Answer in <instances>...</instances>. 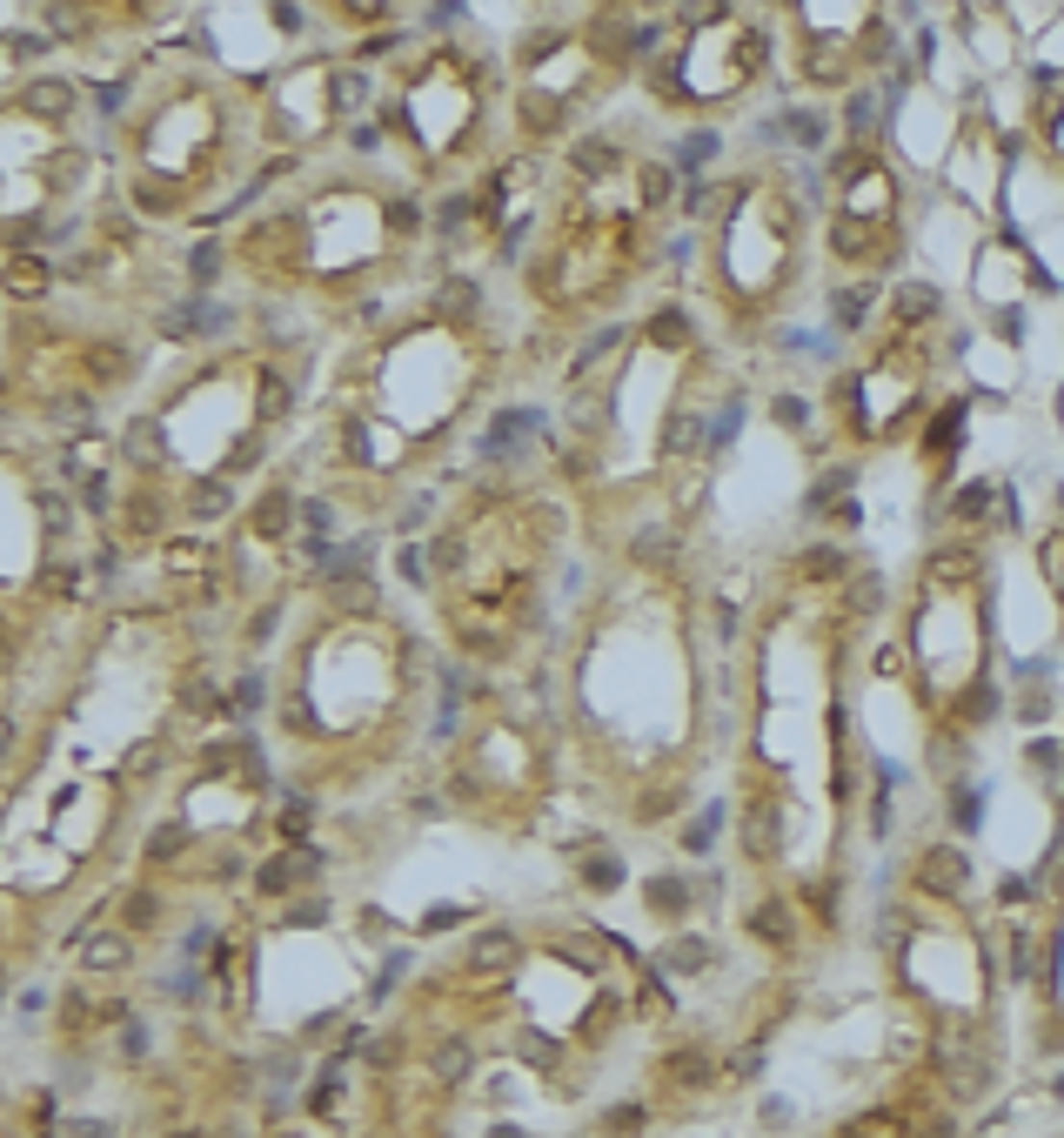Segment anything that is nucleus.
<instances>
[{"label": "nucleus", "mask_w": 1064, "mask_h": 1138, "mask_svg": "<svg viewBox=\"0 0 1064 1138\" xmlns=\"http://www.w3.org/2000/svg\"><path fill=\"white\" fill-rule=\"evenodd\" d=\"M128 924H134V931H141V924H154V897H141V891H134V897H128Z\"/></svg>", "instance_id": "15"}, {"label": "nucleus", "mask_w": 1064, "mask_h": 1138, "mask_svg": "<svg viewBox=\"0 0 1064 1138\" xmlns=\"http://www.w3.org/2000/svg\"><path fill=\"white\" fill-rule=\"evenodd\" d=\"M221 509H228V489H221V482H195L188 516H221Z\"/></svg>", "instance_id": "9"}, {"label": "nucleus", "mask_w": 1064, "mask_h": 1138, "mask_svg": "<svg viewBox=\"0 0 1064 1138\" xmlns=\"http://www.w3.org/2000/svg\"><path fill=\"white\" fill-rule=\"evenodd\" d=\"M181 844H188V831H181V824H161V831L147 838V864H168V857L181 851Z\"/></svg>", "instance_id": "10"}, {"label": "nucleus", "mask_w": 1064, "mask_h": 1138, "mask_svg": "<svg viewBox=\"0 0 1064 1138\" xmlns=\"http://www.w3.org/2000/svg\"><path fill=\"white\" fill-rule=\"evenodd\" d=\"M288 530V489H274L262 503V516H255V536H281Z\"/></svg>", "instance_id": "8"}, {"label": "nucleus", "mask_w": 1064, "mask_h": 1138, "mask_svg": "<svg viewBox=\"0 0 1064 1138\" xmlns=\"http://www.w3.org/2000/svg\"><path fill=\"white\" fill-rule=\"evenodd\" d=\"M569 161H576V174L603 181V174L616 168V147H603V142H576V154H569Z\"/></svg>", "instance_id": "6"}, {"label": "nucleus", "mask_w": 1064, "mask_h": 1138, "mask_svg": "<svg viewBox=\"0 0 1064 1138\" xmlns=\"http://www.w3.org/2000/svg\"><path fill=\"white\" fill-rule=\"evenodd\" d=\"M650 904H657V911H676V904H683V884H676V877H657V884H650Z\"/></svg>", "instance_id": "12"}, {"label": "nucleus", "mask_w": 1064, "mask_h": 1138, "mask_svg": "<svg viewBox=\"0 0 1064 1138\" xmlns=\"http://www.w3.org/2000/svg\"><path fill=\"white\" fill-rule=\"evenodd\" d=\"M669 194V168H643V201H663Z\"/></svg>", "instance_id": "14"}, {"label": "nucleus", "mask_w": 1064, "mask_h": 1138, "mask_svg": "<svg viewBox=\"0 0 1064 1138\" xmlns=\"http://www.w3.org/2000/svg\"><path fill=\"white\" fill-rule=\"evenodd\" d=\"M27 108H34V115H54V121H61V115L74 108V88H67V81H40V88H27Z\"/></svg>", "instance_id": "3"}, {"label": "nucleus", "mask_w": 1064, "mask_h": 1138, "mask_svg": "<svg viewBox=\"0 0 1064 1138\" xmlns=\"http://www.w3.org/2000/svg\"><path fill=\"white\" fill-rule=\"evenodd\" d=\"M509 965H516V938L509 931H482L469 944V971H509Z\"/></svg>", "instance_id": "1"}, {"label": "nucleus", "mask_w": 1064, "mask_h": 1138, "mask_svg": "<svg viewBox=\"0 0 1064 1138\" xmlns=\"http://www.w3.org/2000/svg\"><path fill=\"white\" fill-rule=\"evenodd\" d=\"M703 958H710L703 944H669V951H663V965H669V971H689V965H703Z\"/></svg>", "instance_id": "11"}, {"label": "nucleus", "mask_w": 1064, "mask_h": 1138, "mask_svg": "<svg viewBox=\"0 0 1064 1138\" xmlns=\"http://www.w3.org/2000/svg\"><path fill=\"white\" fill-rule=\"evenodd\" d=\"M1038 121H1045V142H1051V154L1064 161V74H1058V88L1045 94V108H1038Z\"/></svg>", "instance_id": "4"}, {"label": "nucleus", "mask_w": 1064, "mask_h": 1138, "mask_svg": "<svg viewBox=\"0 0 1064 1138\" xmlns=\"http://www.w3.org/2000/svg\"><path fill=\"white\" fill-rule=\"evenodd\" d=\"M428 1065H435V1078H442V1085H462V1078L476 1072V1051L449 1038V1045H435V1058H428Z\"/></svg>", "instance_id": "2"}, {"label": "nucleus", "mask_w": 1064, "mask_h": 1138, "mask_svg": "<svg viewBox=\"0 0 1064 1138\" xmlns=\"http://www.w3.org/2000/svg\"><path fill=\"white\" fill-rule=\"evenodd\" d=\"M128 462H161V423H134L128 442H121Z\"/></svg>", "instance_id": "5"}, {"label": "nucleus", "mask_w": 1064, "mask_h": 1138, "mask_svg": "<svg viewBox=\"0 0 1064 1138\" xmlns=\"http://www.w3.org/2000/svg\"><path fill=\"white\" fill-rule=\"evenodd\" d=\"M583 877H589L596 891H610V884H616V857H589V870H583Z\"/></svg>", "instance_id": "13"}, {"label": "nucleus", "mask_w": 1064, "mask_h": 1138, "mask_svg": "<svg viewBox=\"0 0 1064 1138\" xmlns=\"http://www.w3.org/2000/svg\"><path fill=\"white\" fill-rule=\"evenodd\" d=\"M128 965V938H94L88 944V971H121Z\"/></svg>", "instance_id": "7"}]
</instances>
